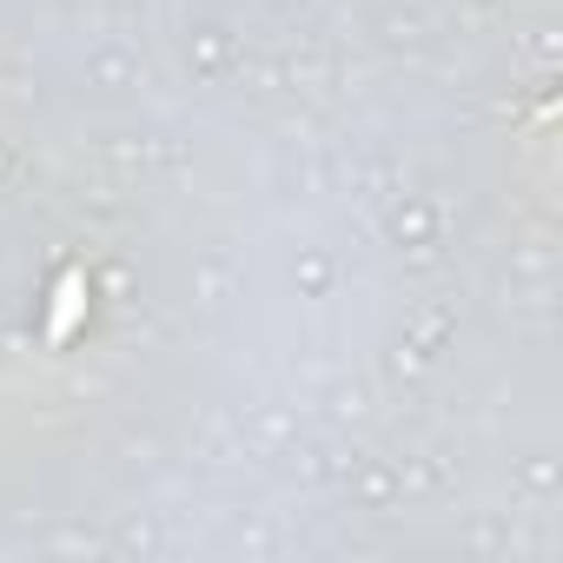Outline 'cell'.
<instances>
[{
	"label": "cell",
	"instance_id": "obj_1",
	"mask_svg": "<svg viewBox=\"0 0 563 563\" xmlns=\"http://www.w3.org/2000/svg\"><path fill=\"white\" fill-rule=\"evenodd\" d=\"M80 312H87V272L74 265V272H60V286H54V312H47V345H67V339H74V325H80Z\"/></svg>",
	"mask_w": 563,
	"mask_h": 563
}]
</instances>
